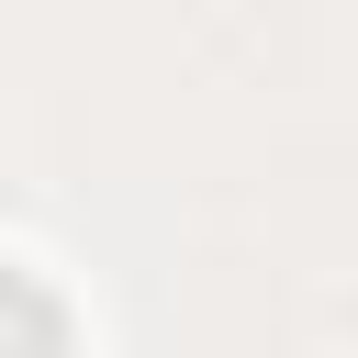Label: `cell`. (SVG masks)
Returning a JSON list of instances; mask_svg holds the SVG:
<instances>
[{
  "label": "cell",
  "mask_w": 358,
  "mask_h": 358,
  "mask_svg": "<svg viewBox=\"0 0 358 358\" xmlns=\"http://www.w3.org/2000/svg\"><path fill=\"white\" fill-rule=\"evenodd\" d=\"M0 358H67V313L22 268H0Z\"/></svg>",
  "instance_id": "cell-1"
}]
</instances>
